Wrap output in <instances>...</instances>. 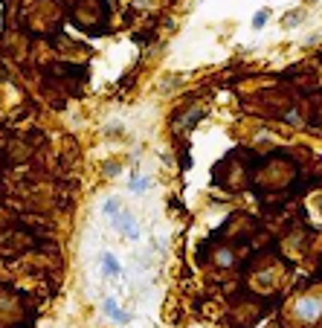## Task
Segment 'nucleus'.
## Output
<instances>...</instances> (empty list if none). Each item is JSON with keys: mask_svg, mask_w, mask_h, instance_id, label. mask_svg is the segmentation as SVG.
Listing matches in <instances>:
<instances>
[{"mask_svg": "<svg viewBox=\"0 0 322 328\" xmlns=\"http://www.w3.org/2000/svg\"><path fill=\"white\" fill-rule=\"evenodd\" d=\"M119 209H122V200H119V197H110V200H105V209H102V212H105L107 218H113Z\"/></svg>", "mask_w": 322, "mask_h": 328, "instance_id": "obj_4", "label": "nucleus"}, {"mask_svg": "<svg viewBox=\"0 0 322 328\" xmlns=\"http://www.w3.org/2000/svg\"><path fill=\"white\" fill-rule=\"evenodd\" d=\"M102 311H105L107 317H113V320H119V323H128V320H131L128 314H125L122 308L116 305V299H105V302H102Z\"/></svg>", "mask_w": 322, "mask_h": 328, "instance_id": "obj_2", "label": "nucleus"}, {"mask_svg": "<svg viewBox=\"0 0 322 328\" xmlns=\"http://www.w3.org/2000/svg\"><path fill=\"white\" fill-rule=\"evenodd\" d=\"M267 15H270L267 9H258V12H256V18H253V29H261V26L267 23Z\"/></svg>", "mask_w": 322, "mask_h": 328, "instance_id": "obj_6", "label": "nucleus"}, {"mask_svg": "<svg viewBox=\"0 0 322 328\" xmlns=\"http://www.w3.org/2000/svg\"><path fill=\"white\" fill-rule=\"evenodd\" d=\"M148 186H151V180H148V177H131V189H134L137 195H142V192H145Z\"/></svg>", "mask_w": 322, "mask_h": 328, "instance_id": "obj_5", "label": "nucleus"}, {"mask_svg": "<svg viewBox=\"0 0 322 328\" xmlns=\"http://www.w3.org/2000/svg\"><path fill=\"white\" fill-rule=\"evenodd\" d=\"M102 270L110 273V276H122V264L116 262V256H110V253L102 256Z\"/></svg>", "mask_w": 322, "mask_h": 328, "instance_id": "obj_3", "label": "nucleus"}, {"mask_svg": "<svg viewBox=\"0 0 322 328\" xmlns=\"http://www.w3.org/2000/svg\"><path fill=\"white\" fill-rule=\"evenodd\" d=\"M110 224H113V227H116V230H119L128 241L139 238V227H137V221H134V215H131L128 209H119V212L110 218Z\"/></svg>", "mask_w": 322, "mask_h": 328, "instance_id": "obj_1", "label": "nucleus"}]
</instances>
